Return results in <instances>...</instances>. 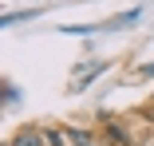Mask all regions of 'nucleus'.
Here are the masks:
<instances>
[{
	"mask_svg": "<svg viewBox=\"0 0 154 146\" xmlns=\"http://www.w3.org/2000/svg\"><path fill=\"white\" fill-rule=\"evenodd\" d=\"M48 138H44V130L40 126H20L16 134H12V142L8 146H44Z\"/></svg>",
	"mask_w": 154,
	"mask_h": 146,
	"instance_id": "f03ea898",
	"label": "nucleus"
},
{
	"mask_svg": "<svg viewBox=\"0 0 154 146\" xmlns=\"http://www.w3.org/2000/svg\"><path fill=\"white\" fill-rule=\"evenodd\" d=\"M67 142H75V146H99L95 134H87V130H79V126H67Z\"/></svg>",
	"mask_w": 154,
	"mask_h": 146,
	"instance_id": "7ed1b4c3",
	"label": "nucleus"
},
{
	"mask_svg": "<svg viewBox=\"0 0 154 146\" xmlns=\"http://www.w3.org/2000/svg\"><path fill=\"white\" fill-rule=\"evenodd\" d=\"M48 146H67V130H44Z\"/></svg>",
	"mask_w": 154,
	"mask_h": 146,
	"instance_id": "20e7f679",
	"label": "nucleus"
},
{
	"mask_svg": "<svg viewBox=\"0 0 154 146\" xmlns=\"http://www.w3.org/2000/svg\"><path fill=\"white\" fill-rule=\"evenodd\" d=\"M103 134H107V142H111V146H131L127 126H122V123H115L111 114H103Z\"/></svg>",
	"mask_w": 154,
	"mask_h": 146,
	"instance_id": "f257e3e1",
	"label": "nucleus"
}]
</instances>
